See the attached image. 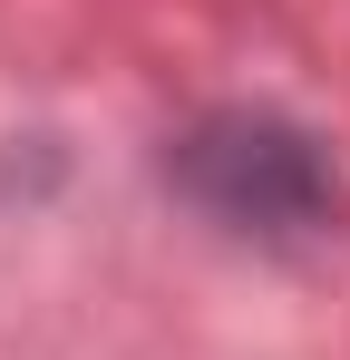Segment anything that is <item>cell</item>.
Here are the masks:
<instances>
[{
	"label": "cell",
	"instance_id": "1",
	"mask_svg": "<svg viewBox=\"0 0 350 360\" xmlns=\"http://www.w3.org/2000/svg\"><path fill=\"white\" fill-rule=\"evenodd\" d=\"M175 185L233 224V234H321L341 224V176L331 156L283 117H205L185 146H175Z\"/></svg>",
	"mask_w": 350,
	"mask_h": 360
}]
</instances>
